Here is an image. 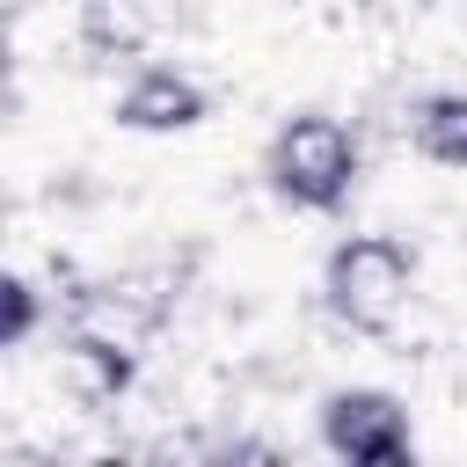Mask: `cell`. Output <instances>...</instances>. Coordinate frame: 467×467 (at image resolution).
I'll list each match as a JSON object with an SVG mask.
<instances>
[{
	"instance_id": "obj_7",
	"label": "cell",
	"mask_w": 467,
	"mask_h": 467,
	"mask_svg": "<svg viewBox=\"0 0 467 467\" xmlns=\"http://www.w3.org/2000/svg\"><path fill=\"white\" fill-rule=\"evenodd\" d=\"M36 321H44V292H36V277H22V270H15V277L0 285V343H7V350H22V343L36 336Z\"/></svg>"
},
{
	"instance_id": "obj_5",
	"label": "cell",
	"mask_w": 467,
	"mask_h": 467,
	"mask_svg": "<svg viewBox=\"0 0 467 467\" xmlns=\"http://www.w3.org/2000/svg\"><path fill=\"white\" fill-rule=\"evenodd\" d=\"M131 372H139V350H131V336H117V328H80V336L66 343V379H73L88 401H117V394L131 387Z\"/></svg>"
},
{
	"instance_id": "obj_1",
	"label": "cell",
	"mask_w": 467,
	"mask_h": 467,
	"mask_svg": "<svg viewBox=\"0 0 467 467\" xmlns=\"http://www.w3.org/2000/svg\"><path fill=\"white\" fill-rule=\"evenodd\" d=\"M358 175H365V146H358V131H350L343 117H328V109L285 117V124L270 131V146H263V182H270V197L292 204V212H314V219L343 212L350 190H358Z\"/></svg>"
},
{
	"instance_id": "obj_3",
	"label": "cell",
	"mask_w": 467,
	"mask_h": 467,
	"mask_svg": "<svg viewBox=\"0 0 467 467\" xmlns=\"http://www.w3.org/2000/svg\"><path fill=\"white\" fill-rule=\"evenodd\" d=\"M321 445L336 460H358V467H409L416 460L409 401L387 387H336L321 401Z\"/></svg>"
},
{
	"instance_id": "obj_4",
	"label": "cell",
	"mask_w": 467,
	"mask_h": 467,
	"mask_svg": "<svg viewBox=\"0 0 467 467\" xmlns=\"http://www.w3.org/2000/svg\"><path fill=\"white\" fill-rule=\"evenodd\" d=\"M109 117H117V131L168 139V131H197V124L212 117V95H204V80L182 73V66H139V73L117 88Z\"/></svg>"
},
{
	"instance_id": "obj_6",
	"label": "cell",
	"mask_w": 467,
	"mask_h": 467,
	"mask_svg": "<svg viewBox=\"0 0 467 467\" xmlns=\"http://www.w3.org/2000/svg\"><path fill=\"white\" fill-rule=\"evenodd\" d=\"M409 139L431 168H452L467 175V88H438L409 109Z\"/></svg>"
},
{
	"instance_id": "obj_2",
	"label": "cell",
	"mask_w": 467,
	"mask_h": 467,
	"mask_svg": "<svg viewBox=\"0 0 467 467\" xmlns=\"http://www.w3.org/2000/svg\"><path fill=\"white\" fill-rule=\"evenodd\" d=\"M409 299H416V248L401 234H343L321 255V306L350 336L401 328Z\"/></svg>"
}]
</instances>
